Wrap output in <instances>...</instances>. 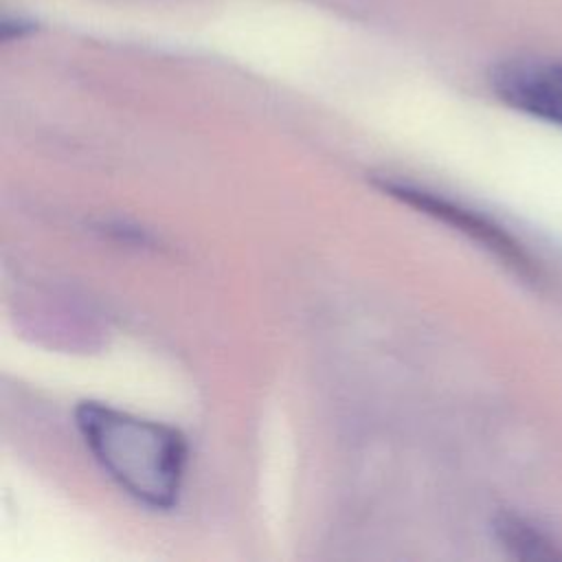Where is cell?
Here are the masks:
<instances>
[{
	"label": "cell",
	"instance_id": "obj_1",
	"mask_svg": "<svg viewBox=\"0 0 562 562\" xmlns=\"http://www.w3.org/2000/svg\"><path fill=\"white\" fill-rule=\"evenodd\" d=\"M75 419L88 450L121 490L154 509L178 503L187 441L176 428L97 402H83Z\"/></svg>",
	"mask_w": 562,
	"mask_h": 562
},
{
	"label": "cell",
	"instance_id": "obj_2",
	"mask_svg": "<svg viewBox=\"0 0 562 562\" xmlns=\"http://www.w3.org/2000/svg\"><path fill=\"white\" fill-rule=\"evenodd\" d=\"M494 94L531 119L562 127V61L516 57L490 72Z\"/></svg>",
	"mask_w": 562,
	"mask_h": 562
},
{
	"label": "cell",
	"instance_id": "obj_3",
	"mask_svg": "<svg viewBox=\"0 0 562 562\" xmlns=\"http://www.w3.org/2000/svg\"><path fill=\"white\" fill-rule=\"evenodd\" d=\"M382 189L389 191L393 198H400L402 202L417 206L419 211H424L446 224H452L457 231L465 233L470 239L483 244V248L494 252L498 259L505 261V266L514 268L518 274H522L527 279L538 277V270L533 268L531 259L520 248V244H516L494 222L476 215L470 209H463L461 204H457L452 200H446V198H441L432 191L419 189V187H411L406 182H382Z\"/></svg>",
	"mask_w": 562,
	"mask_h": 562
},
{
	"label": "cell",
	"instance_id": "obj_4",
	"mask_svg": "<svg viewBox=\"0 0 562 562\" xmlns=\"http://www.w3.org/2000/svg\"><path fill=\"white\" fill-rule=\"evenodd\" d=\"M501 538L503 542L516 551V555L520 558H536V560H558L562 558L560 551H555V547L538 531H533L531 527H525L518 520H503L498 525Z\"/></svg>",
	"mask_w": 562,
	"mask_h": 562
}]
</instances>
